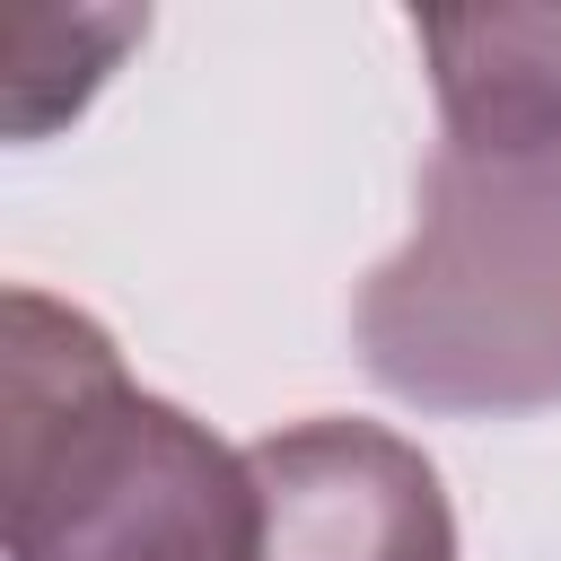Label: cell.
Listing matches in <instances>:
<instances>
[{
	"label": "cell",
	"instance_id": "3",
	"mask_svg": "<svg viewBox=\"0 0 561 561\" xmlns=\"http://www.w3.org/2000/svg\"><path fill=\"white\" fill-rule=\"evenodd\" d=\"M263 543L254 561H456L438 465L377 421H289L245 447Z\"/></svg>",
	"mask_w": 561,
	"mask_h": 561
},
{
	"label": "cell",
	"instance_id": "4",
	"mask_svg": "<svg viewBox=\"0 0 561 561\" xmlns=\"http://www.w3.org/2000/svg\"><path fill=\"white\" fill-rule=\"evenodd\" d=\"M456 149H561V9H421Z\"/></svg>",
	"mask_w": 561,
	"mask_h": 561
},
{
	"label": "cell",
	"instance_id": "2",
	"mask_svg": "<svg viewBox=\"0 0 561 561\" xmlns=\"http://www.w3.org/2000/svg\"><path fill=\"white\" fill-rule=\"evenodd\" d=\"M394 403L508 421L561 403V149H438L412 237L351 307Z\"/></svg>",
	"mask_w": 561,
	"mask_h": 561
},
{
	"label": "cell",
	"instance_id": "1",
	"mask_svg": "<svg viewBox=\"0 0 561 561\" xmlns=\"http://www.w3.org/2000/svg\"><path fill=\"white\" fill-rule=\"evenodd\" d=\"M0 552L9 561H254V473L210 421L123 377L96 316L0 298Z\"/></svg>",
	"mask_w": 561,
	"mask_h": 561
}]
</instances>
